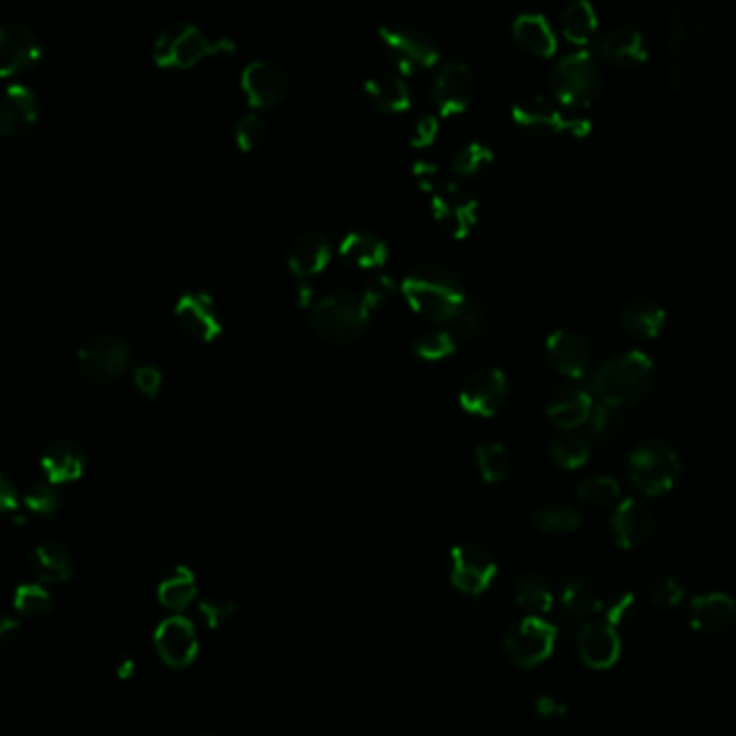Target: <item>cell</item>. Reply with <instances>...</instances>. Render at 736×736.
<instances>
[{
	"mask_svg": "<svg viewBox=\"0 0 736 736\" xmlns=\"http://www.w3.org/2000/svg\"><path fill=\"white\" fill-rule=\"evenodd\" d=\"M406 305L432 322H456L467 309L463 281L448 268L417 267L410 270L400 285Z\"/></svg>",
	"mask_w": 736,
	"mask_h": 736,
	"instance_id": "obj_1",
	"label": "cell"
},
{
	"mask_svg": "<svg viewBox=\"0 0 736 736\" xmlns=\"http://www.w3.org/2000/svg\"><path fill=\"white\" fill-rule=\"evenodd\" d=\"M655 381V365L646 352L629 350L609 356L590 376V394L599 401L624 408L644 400Z\"/></svg>",
	"mask_w": 736,
	"mask_h": 736,
	"instance_id": "obj_2",
	"label": "cell"
},
{
	"mask_svg": "<svg viewBox=\"0 0 736 736\" xmlns=\"http://www.w3.org/2000/svg\"><path fill=\"white\" fill-rule=\"evenodd\" d=\"M229 39H207L191 22L167 24L154 42V61L165 69H191L212 55H231Z\"/></svg>",
	"mask_w": 736,
	"mask_h": 736,
	"instance_id": "obj_3",
	"label": "cell"
},
{
	"mask_svg": "<svg viewBox=\"0 0 736 736\" xmlns=\"http://www.w3.org/2000/svg\"><path fill=\"white\" fill-rule=\"evenodd\" d=\"M370 309L363 298L350 292H335L316 303L312 325L316 335L333 346L354 341L370 325Z\"/></svg>",
	"mask_w": 736,
	"mask_h": 736,
	"instance_id": "obj_4",
	"label": "cell"
},
{
	"mask_svg": "<svg viewBox=\"0 0 736 736\" xmlns=\"http://www.w3.org/2000/svg\"><path fill=\"white\" fill-rule=\"evenodd\" d=\"M551 91L564 106H590L602 91L601 67L592 53L566 55L551 71Z\"/></svg>",
	"mask_w": 736,
	"mask_h": 736,
	"instance_id": "obj_5",
	"label": "cell"
},
{
	"mask_svg": "<svg viewBox=\"0 0 736 736\" xmlns=\"http://www.w3.org/2000/svg\"><path fill=\"white\" fill-rule=\"evenodd\" d=\"M680 471L682 465L676 450L661 439L639 443L629 456V477L635 488L648 497H659L671 490Z\"/></svg>",
	"mask_w": 736,
	"mask_h": 736,
	"instance_id": "obj_6",
	"label": "cell"
},
{
	"mask_svg": "<svg viewBox=\"0 0 736 736\" xmlns=\"http://www.w3.org/2000/svg\"><path fill=\"white\" fill-rule=\"evenodd\" d=\"M131 359L128 341L117 335H91L78 348V370L95 385H111L122 378Z\"/></svg>",
	"mask_w": 736,
	"mask_h": 736,
	"instance_id": "obj_7",
	"label": "cell"
},
{
	"mask_svg": "<svg viewBox=\"0 0 736 736\" xmlns=\"http://www.w3.org/2000/svg\"><path fill=\"white\" fill-rule=\"evenodd\" d=\"M378 37L392 64L400 73H410L417 69H430L441 59L437 44L421 31L404 24H383L378 26Z\"/></svg>",
	"mask_w": 736,
	"mask_h": 736,
	"instance_id": "obj_8",
	"label": "cell"
},
{
	"mask_svg": "<svg viewBox=\"0 0 736 736\" xmlns=\"http://www.w3.org/2000/svg\"><path fill=\"white\" fill-rule=\"evenodd\" d=\"M512 117L521 128L535 134L568 133L584 138L592 131L588 117H568L540 93L519 100L512 109Z\"/></svg>",
	"mask_w": 736,
	"mask_h": 736,
	"instance_id": "obj_9",
	"label": "cell"
},
{
	"mask_svg": "<svg viewBox=\"0 0 736 736\" xmlns=\"http://www.w3.org/2000/svg\"><path fill=\"white\" fill-rule=\"evenodd\" d=\"M557 629L546 620L530 615L514 626L506 637V653L519 668H535L546 661L555 648Z\"/></svg>",
	"mask_w": 736,
	"mask_h": 736,
	"instance_id": "obj_10",
	"label": "cell"
},
{
	"mask_svg": "<svg viewBox=\"0 0 736 736\" xmlns=\"http://www.w3.org/2000/svg\"><path fill=\"white\" fill-rule=\"evenodd\" d=\"M154 644L162 664L171 669L189 668L200 655L197 631L184 615L162 620L154 633Z\"/></svg>",
	"mask_w": 736,
	"mask_h": 736,
	"instance_id": "obj_11",
	"label": "cell"
},
{
	"mask_svg": "<svg viewBox=\"0 0 736 736\" xmlns=\"http://www.w3.org/2000/svg\"><path fill=\"white\" fill-rule=\"evenodd\" d=\"M497 575L492 555L477 544H458L452 548V584L467 597H482Z\"/></svg>",
	"mask_w": 736,
	"mask_h": 736,
	"instance_id": "obj_12",
	"label": "cell"
},
{
	"mask_svg": "<svg viewBox=\"0 0 736 736\" xmlns=\"http://www.w3.org/2000/svg\"><path fill=\"white\" fill-rule=\"evenodd\" d=\"M432 216L448 236L463 240L477 225V200L471 197L461 184L450 182L434 193Z\"/></svg>",
	"mask_w": 736,
	"mask_h": 736,
	"instance_id": "obj_13",
	"label": "cell"
},
{
	"mask_svg": "<svg viewBox=\"0 0 736 736\" xmlns=\"http://www.w3.org/2000/svg\"><path fill=\"white\" fill-rule=\"evenodd\" d=\"M178 327L191 339L212 343L223 333V320L216 301L207 292H184L175 303Z\"/></svg>",
	"mask_w": 736,
	"mask_h": 736,
	"instance_id": "obj_14",
	"label": "cell"
},
{
	"mask_svg": "<svg viewBox=\"0 0 736 736\" xmlns=\"http://www.w3.org/2000/svg\"><path fill=\"white\" fill-rule=\"evenodd\" d=\"M240 84L249 104L260 111L279 106L290 89L287 71L270 59H258L245 67Z\"/></svg>",
	"mask_w": 736,
	"mask_h": 736,
	"instance_id": "obj_15",
	"label": "cell"
},
{
	"mask_svg": "<svg viewBox=\"0 0 736 736\" xmlns=\"http://www.w3.org/2000/svg\"><path fill=\"white\" fill-rule=\"evenodd\" d=\"M475 95V76L463 61H450L441 67L432 82V100L443 117L461 115Z\"/></svg>",
	"mask_w": 736,
	"mask_h": 736,
	"instance_id": "obj_16",
	"label": "cell"
},
{
	"mask_svg": "<svg viewBox=\"0 0 736 736\" xmlns=\"http://www.w3.org/2000/svg\"><path fill=\"white\" fill-rule=\"evenodd\" d=\"M508 378L499 367H486L471 374L461 387V406L475 417H495L508 400Z\"/></svg>",
	"mask_w": 736,
	"mask_h": 736,
	"instance_id": "obj_17",
	"label": "cell"
},
{
	"mask_svg": "<svg viewBox=\"0 0 736 736\" xmlns=\"http://www.w3.org/2000/svg\"><path fill=\"white\" fill-rule=\"evenodd\" d=\"M546 354L551 365L573 381L586 378L592 367V348L588 339L570 329H557L548 335Z\"/></svg>",
	"mask_w": 736,
	"mask_h": 736,
	"instance_id": "obj_18",
	"label": "cell"
},
{
	"mask_svg": "<svg viewBox=\"0 0 736 736\" xmlns=\"http://www.w3.org/2000/svg\"><path fill=\"white\" fill-rule=\"evenodd\" d=\"M39 57L42 44L29 26L9 22L0 29V73L4 78L31 69Z\"/></svg>",
	"mask_w": 736,
	"mask_h": 736,
	"instance_id": "obj_19",
	"label": "cell"
},
{
	"mask_svg": "<svg viewBox=\"0 0 736 736\" xmlns=\"http://www.w3.org/2000/svg\"><path fill=\"white\" fill-rule=\"evenodd\" d=\"M618 631L607 622H588L579 631V657L592 669H609L620 659Z\"/></svg>",
	"mask_w": 736,
	"mask_h": 736,
	"instance_id": "obj_20",
	"label": "cell"
},
{
	"mask_svg": "<svg viewBox=\"0 0 736 736\" xmlns=\"http://www.w3.org/2000/svg\"><path fill=\"white\" fill-rule=\"evenodd\" d=\"M611 528H613L615 542L622 548H635L650 537L653 528H655V519L646 503L637 499H626L615 508Z\"/></svg>",
	"mask_w": 736,
	"mask_h": 736,
	"instance_id": "obj_21",
	"label": "cell"
},
{
	"mask_svg": "<svg viewBox=\"0 0 736 736\" xmlns=\"http://www.w3.org/2000/svg\"><path fill=\"white\" fill-rule=\"evenodd\" d=\"M595 404L597 400L590 394V389L566 387L551 398L546 406V417L555 428L575 430L590 421Z\"/></svg>",
	"mask_w": 736,
	"mask_h": 736,
	"instance_id": "obj_22",
	"label": "cell"
},
{
	"mask_svg": "<svg viewBox=\"0 0 736 736\" xmlns=\"http://www.w3.org/2000/svg\"><path fill=\"white\" fill-rule=\"evenodd\" d=\"M602 57L620 69L642 66L648 59V46L642 31L633 26H615L601 39Z\"/></svg>",
	"mask_w": 736,
	"mask_h": 736,
	"instance_id": "obj_23",
	"label": "cell"
},
{
	"mask_svg": "<svg viewBox=\"0 0 736 736\" xmlns=\"http://www.w3.org/2000/svg\"><path fill=\"white\" fill-rule=\"evenodd\" d=\"M37 98L31 89L24 84L7 87L0 104V133L4 136L26 133L37 122Z\"/></svg>",
	"mask_w": 736,
	"mask_h": 736,
	"instance_id": "obj_24",
	"label": "cell"
},
{
	"mask_svg": "<svg viewBox=\"0 0 736 736\" xmlns=\"http://www.w3.org/2000/svg\"><path fill=\"white\" fill-rule=\"evenodd\" d=\"M331 240L322 234L309 231L294 240L287 253V267L298 279H309L320 274L331 264Z\"/></svg>",
	"mask_w": 736,
	"mask_h": 736,
	"instance_id": "obj_25",
	"label": "cell"
},
{
	"mask_svg": "<svg viewBox=\"0 0 736 736\" xmlns=\"http://www.w3.org/2000/svg\"><path fill=\"white\" fill-rule=\"evenodd\" d=\"M42 471L50 484H67L82 475L87 467V454L76 441H55L42 454Z\"/></svg>",
	"mask_w": 736,
	"mask_h": 736,
	"instance_id": "obj_26",
	"label": "cell"
},
{
	"mask_svg": "<svg viewBox=\"0 0 736 736\" xmlns=\"http://www.w3.org/2000/svg\"><path fill=\"white\" fill-rule=\"evenodd\" d=\"M339 256L356 270L381 268L389 258V247L372 231H352L339 245Z\"/></svg>",
	"mask_w": 736,
	"mask_h": 736,
	"instance_id": "obj_27",
	"label": "cell"
},
{
	"mask_svg": "<svg viewBox=\"0 0 736 736\" xmlns=\"http://www.w3.org/2000/svg\"><path fill=\"white\" fill-rule=\"evenodd\" d=\"M689 615L695 631L722 633L735 620L736 602L728 595H702L689 604Z\"/></svg>",
	"mask_w": 736,
	"mask_h": 736,
	"instance_id": "obj_28",
	"label": "cell"
},
{
	"mask_svg": "<svg viewBox=\"0 0 736 736\" xmlns=\"http://www.w3.org/2000/svg\"><path fill=\"white\" fill-rule=\"evenodd\" d=\"M512 37L525 53L540 57V59H548L557 50L555 33L548 20L540 13L519 15L512 24Z\"/></svg>",
	"mask_w": 736,
	"mask_h": 736,
	"instance_id": "obj_29",
	"label": "cell"
},
{
	"mask_svg": "<svg viewBox=\"0 0 736 736\" xmlns=\"http://www.w3.org/2000/svg\"><path fill=\"white\" fill-rule=\"evenodd\" d=\"M365 93L367 100L374 104V109L389 115L404 113L410 106V91L400 73L374 71L365 80Z\"/></svg>",
	"mask_w": 736,
	"mask_h": 736,
	"instance_id": "obj_30",
	"label": "cell"
},
{
	"mask_svg": "<svg viewBox=\"0 0 736 736\" xmlns=\"http://www.w3.org/2000/svg\"><path fill=\"white\" fill-rule=\"evenodd\" d=\"M666 309L653 298H633L622 309L624 331L637 339H655L666 325Z\"/></svg>",
	"mask_w": 736,
	"mask_h": 736,
	"instance_id": "obj_31",
	"label": "cell"
},
{
	"mask_svg": "<svg viewBox=\"0 0 736 736\" xmlns=\"http://www.w3.org/2000/svg\"><path fill=\"white\" fill-rule=\"evenodd\" d=\"M29 564L33 573L48 584L69 581L73 573V559L69 548L59 542H44L35 546L29 555Z\"/></svg>",
	"mask_w": 736,
	"mask_h": 736,
	"instance_id": "obj_32",
	"label": "cell"
},
{
	"mask_svg": "<svg viewBox=\"0 0 736 736\" xmlns=\"http://www.w3.org/2000/svg\"><path fill=\"white\" fill-rule=\"evenodd\" d=\"M197 597V581L191 568H173L158 586V601L171 611H184Z\"/></svg>",
	"mask_w": 736,
	"mask_h": 736,
	"instance_id": "obj_33",
	"label": "cell"
},
{
	"mask_svg": "<svg viewBox=\"0 0 736 736\" xmlns=\"http://www.w3.org/2000/svg\"><path fill=\"white\" fill-rule=\"evenodd\" d=\"M599 29V18L595 7L588 0H575L564 9L562 31L570 44H588Z\"/></svg>",
	"mask_w": 736,
	"mask_h": 736,
	"instance_id": "obj_34",
	"label": "cell"
},
{
	"mask_svg": "<svg viewBox=\"0 0 736 736\" xmlns=\"http://www.w3.org/2000/svg\"><path fill=\"white\" fill-rule=\"evenodd\" d=\"M689 24L687 18L680 11H673L669 15V87L682 89L684 84V50L689 42Z\"/></svg>",
	"mask_w": 736,
	"mask_h": 736,
	"instance_id": "obj_35",
	"label": "cell"
},
{
	"mask_svg": "<svg viewBox=\"0 0 736 736\" xmlns=\"http://www.w3.org/2000/svg\"><path fill=\"white\" fill-rule=\"evenodd\" d=\"M532 525L544 534H568L581 525V514L570 506H544L532 514Z\"/></svg>",
	"mask_w": 736,
	"mask_h": 736,
	"instance_id": "obj_36",
	"label": "cell"
},
{
	"mask_svg": "<svg viewBox=\"0 0 736 736\" xmlns=\"http://www.w3.org/2000/svg\"><path fill=\"white\" fill-rule=\"evenodd\" d=\"M551 456L557 467L568 471L584 467L590 458V443L581 434H562L553 441Z\"/></svg>",
	"mask_w": 736,
	"mask_h": 736,
	"instance_id": "obj_37",
	"label": "cell"
},
{
	"mask_svg": "<svg viewBox=\"0 0 736 736\" xmlns=\"http://www.w3.org/2000/svg\"><path fill=\"white\" fill-rule=\"evenodd\" d=\"M475 461H477V468L482 473V477L488 484H499L510 475V461H508V452L501 443L497 441H488L482 443L475 452Z\"/></svg>",
	"mask_w": 736,
	"mask_h": 736,
	"instance_id": "obj_38",
	"label": "cell"
},
{
	"mask_svg": "<svg viewBox=\"0 0 736 736\" xmlns=\"http://www.w3.org/2000/svg\"><path fill=\"white\" fill-rule=\"evenodd\" d=\"M492 162H495V154L488 145L468 143L454 156L452 169H454V173H458L463 178H473V175L484 173Z\"/></svg>",
	"mask_w": 736,
	"mask_h": 736,
	"instance_id": "obj_39",
	"label": "cell"
},
{
	"mask_svg": "<svg viewBox=\"0 0 736 736\" xmlns=\"http://www.w3.org/2000/svg\"><path fill=\"white\" fill-rule=\"evenodd\" d=\"M517 602L532 613H546L553 607V592L540 577L525 575L517 584Z\"/></svg>",
	"mask_w": 736,
	"mask_h": 736,
	"instance_id": "obj_40",
	"label": "cell"
},
{
	"mask_svg": "<svg viewBox=\"0 0 736 736\" xmlns=\"http://www.w3.org/2000/svg\"><path fill=\"white\" fill-rule=\"evenodd\" d=\"M456 352V335L450 331H430L415 341V354L423 361H443Z\"/></svg>",
	"mask_w": 736,
	"mask_h": 736,
	"instance_id": "obj_41",
	"label": "cell"
},
{
	"mask_svg": "<svg viewBox=\"0 0 736 736\" xmlns=\"http://www.w3.org/2000/svg\"><path fill=\"white\" fill-rule=\"evenodd\" d=\"M24 503L31 512L35 514H42V517H53L61 510V495L59 490L55 488V484L50 482H35L26 495H24Z\"/></svg>",
	"mask_w": 736,
	"mask_h": 736,
	"instance_id": "obj_42",
	"label": "cell"
},
{
	"mask_svg": "<svg viewBox=\"0 0 736 736\" xmlns=\"http://www.w3.org/2000/svg\"><path fill=\"white\" fill-rule=\"evenodd\" d=\"M564 604L568 611L577 615H592L602 609V602L597 592L586 581H570L564 590Z\"/></svg>",
	"mask_w": 736,
	"mask_h": 736,
	"instance_id": "obj_43",
	"label": "cell"
},
{
	"mask_svg": "<svg viewBox=\"0 0 736 736\" xmlns=\"http://www.w3.org/2000/svg\"><path fill=\"white\" fill-rule=\"evenodd\" d=\"M581 501L590 506H611L620 499V484L613 477H590L579 486Z\"/></svg>",
	"mask_w": 736,
	"mask_h": 736,
	"instance_id": "obj_44",
	"label": "cell"
},
{
	"mask_svg": "<svg viewBox=\"0 0 736 736\" xmlns=\"http://www.w3.org/2000/svg\"><path fill=\"white\" fill-rule=\"evenodd\" d=\"M13 604L22 615H44L53 609V597L37 584H26L15 590Z\"/></svg>",
	"mask_w": 736,
	"mask_h": 736,
	"instance_id": "obj_45",
	"label": "cell"
},
{
	"mask_svg": "<svg viewBox=\"0 0 736 736\" xmlns=\"http://www.w3.org/2000/svg\"><path fill=\"white\" fill-rule=\"evenodd\" d=\"M268 138V126L267 122L251 113V115H245L242 120H238L236 124V143L242 151H253L258 147H262L267 143Z\"/></svg>",
	"mask_w": 736,
	"mask_h": 736,
	"instance_id": "obj_46",
	"label": "cell"
},
{
	"mask_svg": "<svg viewBox=\"0 0 736 736\" xmlns=\"http://www.w3.org/2000/svg\"><path fill=\"white\" fill-rule=\"evenodd\" d=\"M394 294H396L394 279L387 276V274H381V276H374L367 283V287H365V292H363L361 298H363V303H365V307L370 312H376V309L385 307L394 298Z\"/></svg>",
	"mask_w": 736,
	"mask_h": 736,
	"instance_id": "obj_47",
	"label": "cell"
},
{
	"mask_svg": "<svg viewBox=\"0 0 736 736\" xmlns=\"http://www.w3.org/2000/svg\"><path fill=\"white\" fill-rule=\"evenodd\" d=\"M618 410L615 406H609L604 401L597 400L595 404V410L590 415V430L597 439H607L611 434H615L618 430V423H620V417H618Z\"/></svg>",
	"mask_w": 736,
	"mask_h": 736,
	"instance_id": "obj_48",
	"label": "cell"
},
{
	"mask_svg": "<svg viewBox=\"0 0 736 736\" xmlns=\"http://www.w3.org/2000/svg\"><path fill=\"white\" fill-rule=\"evenodd\" d=\"M236 611V604L229 599H205L200 602V613L210 629H220Z\"/></svg>",
	"mask_w": 736,
	"mask_h": 736,
	"instance_id": "obj_49",
	"label": "cell"
},
{
	"mask_svg": "<svg viewBox=\"0 0 736 736\" xmlns=\"http://www.w3.org/2000/svg\"><path fill=\"white\" fill-rule=\"evenodd\" d=\"M134 385L145 398L156 400L158 394H160V387H162V374L154 365H138L134 370Z\"/></svg>",
	"mask_w": 736,
	"mask_h": 736,
	"instance_id": "obj_50",
	"label": "cell"
},
{
	"mask_svg": "<svg viewBox=\"0 0 736 736\" xmlns=\"http://www.w3.org/2000/svg\"><path fill=\"white\" fill-rule=\"evenodd\" d=\"M439 131H441V124L434 115H423L419 117L412 128H410V145L417 147V149H423V147H430L437 136H439Z\"/></svg>",
	"mask_w": 736,
	"mask_h": 736,
	"instance_id": "obj_51",
	"label": "cell"
},
{
	"mask_svg": "<svg viewBox=\"0 0 736 736\" xmlns=\"http://www.w3.org/2000/svg\"><path fill=\"white\" fill-rule=\"evenodd\" d=\"M650 601L661 609H671L682 601V588L673 579H661L650 590Z\"/></svg>",
	"mask_w": 736,
	"mask_h": 736,
	"instance_id": "obj_52",
	"label": "cell"
},
{
	"mask_svg": "<svg viewBox=\"0 0 736 736\" xmlns=\"http://www.w3.org/2000/svg\"><path fill=\"white\" fill-rule=\"evenodd\" d=\"M635 613V597L633 595H624L618 601L613 602L607 611V624H611L613 629L626 624Z\"/></svg>",
	"mask_w": 736,
	"mask_h": 736,
	"instance_id": "obj_53",
	"label": "cell"
},
{
	"mask_svg": "<svg viewBox=\"0 0 736 736\" xmlns=\"http://www.w3.org/2000/svg\"><path fill=\"white\" fill-rule=\"evenodd\" d=\"M454 325H456V335L471 337V335L479 333V331H482V327H484V316H482L479 309H468L467 307Z\"/></svg>",
	"mask_w": 736,
	"mask_h": 736,
	"instance_id": "obj_54",
	"label": "cell"
},
{
	"mask_svg": "<svg viewBox=\"0 0 736 736\" xmlns=\"http://www.w3.org/2000/svg\"><path fill=\"white\" fill-rule=\"evenodd\" d=\"M415 180L419 184L421 191H439L437 189V180H439V169L432 162H417L412 167Z\"/></svg>",
	"mask_w": 736,
	"mask_h": 736,
	"instance_id": "obj_55",
	"label": "cell"
},
{
	"mask_svg": "<svg viewBox=\"0 0 736 736\" xmlns=\"http://www.w3.org/2000/svg\"><path fill=\"white\" fill-rule=\"evenodd\" d=\"M0 506L4 512H15L20 508V497L15 486L11 484V479L7 475L0 477Z\"/></svg>",
	"mask_w": 736,
	"mask_h": 736,
	"instance_id": "obj_56",
	"label": "cell"
},
{
	"mask_svg": "<svg viewBox=\"0 0 736 736\" xmlns=\"http://www.w3.org/2000/svg\"><path fill=\"white\" fill-rule=\"evenodd\" d=\"M535 711H537V715H542V717H562L564 713H566V706L564 704H559L555 698H540L537 700V704H535Z\"/></svg>",
	"mask_w": 736,
	"mask_h": 736,
	"instance_id": "obj_57",
	"label": "cell"
},
{
	"mask_svg": "<svg viewBox=\"0 0 736 736\" xmlns=\"http://www.w3.org/2000/svg\"><path fill=\"white\" fill-rule=\"evenodd\" d=\"M115 669H117V676L122 680H128L133 678L134 673V659L128 655V653H122V657L115 661Z\"/></svg>",
	"mask_w": 736,
	"mask_h": 736,
	"instance_id": "obj_58",
	"label": "cell"
},
{
	"mask_svg": "<svg viewBox=\"0 0 736 736\" xmlns=\"http://www.w3.org/2000/svg\"><path fill=\"white\" fill-rule=\"evenodd\" d=\"M18 629H20V622L13 620L11 615H7V618L2 620V626H0V639H2V642H9V637L15 635Z\"/></svg>",
	"mask_w": 736,
	"mask_h": 736,
	"instance_id": "obj_59",
	"label": "cell"
}]
</instances>
